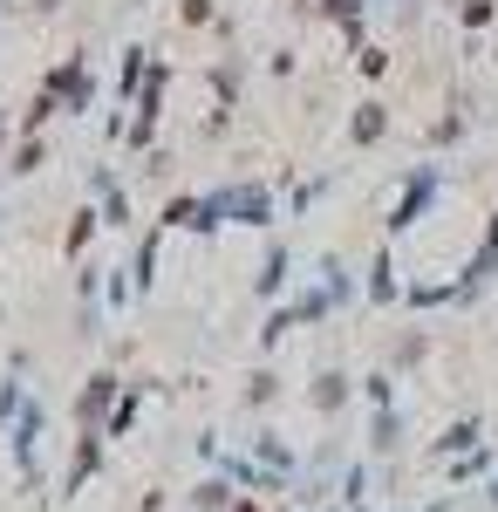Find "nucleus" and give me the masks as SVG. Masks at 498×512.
Here are the masks:
<instances>
[{
  "label": "nucleus",
  "instance_id": "1",
  "mask_svg": "<svg viewBox=\"0 0 498 512\" xmlns=\"http://www.w3.org/2000/svg\"><path fill=\"white\" fill-rule=\"evenodd\" d=\"M437 192H444V171H437V164H410V171H403V185H396V205L383 212V233L389 239H410L423 219H430Z\"/></svg>",
  "mask_w": 498,
  "mask_h": 512
},
{
  "label": "nucleus",
  "instance_id": "2",
  "mask_svg": "<svg viewBox=\"0 0 498 512\" xmlns=\"http://www.w3.org/2000/svg\"><path fill=\"white\" fill-rule=\"evenodd\" d=\"M35 89L62 103V117H89V110H96V76H89V48H69L62 62H48V76H41Z\"/></svg>",
  "mask_w": 498,
  "mask_h": 512
},
{
  "label": "nucleus",
  "instance_id": "3",
  "mask_svg": "<svg viewBox=\"0 0 498 512\" xmlns=\"http://www.w3.org/2000/svg\"><path fill=\"white\" fill-rule=\"evenodd\" d=\"M219 198H226V226H246V233H267L280 219V198L267 178H232V185H219Z\"/></svg>",
  "mask_w": 498,
  "mask_h": 512
},
{
  "label": "nucleus",
  "instance_id": "4",
  "mask_svg": "<svg viewBox=\"0 0 498 512\" xmlns=\"http://www.w3.org/2000/svg\"><path fill=\"white\" fill-rule=\"evenodd\" d=\"M492 280H498V212H485V239H478V246L464 253L458 280H451V287H458V308H478Z\"/></svg>",
  "mask_w": 498,
  "mask_h": 512
},
{
  "label": "nucleus",
  "instance_id": "5",
  "mask_svg": "<svg viewBox=\"0 0 498 512\" xmlns=\"http://www.w3.org/2000/svg\"><path fill=\"white\" fill-rule=\"evenodd\" d=\"M116 396H123V376H116V362H103V369H89L76 390V431H96L103 437V424H110Z\"/></svg>",
  "mask_w": 498,
  "mask_h": 512
},
{
  "label": "nucleus",
  "instance_id": "6",
  "mask_svg": "<svg viewBox=\"0 0 498 512\" xmlns=\"http://www.w3.org/2000/svg\"><path fill=\"white\" fill-rule=\"evenodd\" d=\"M389 130H396V110H389L383 96H362V103L348 110V144H355V151H376Z\"/></svg>",
  "mask_w": 498,
  "mask_h": 512
},
{
  "label": "nucleus",
  "instance_id": "7",
  "mask_svg": "<svg viewBox=\"0 0 498 512\" xmlns=\"http://www.w3.org/2000/svg\"><path fill=\"white\" fill-rule=\"evenodd\" d=\"M464 137H471V96L451 89V103L423 123V144H430V151H451V144H464Z\"/></svg>",
  "mask_w": 498,
  "mask_h": 512
},
{
  "label": "nucleus",
  "instance_id": "8",
  "mask_svg": "<svg viewBox=\"0 0 498 512\" xmlns=\"http://www.w3.org/2000/svg\"><path fill=\"white\" fill-rule=\"evenodd\" d=\"M362 301L369 308H403V280H396V253L389 246H376L369 267H362Z\"/></svg>",
  "mask_w": 498,
  "mask_h": 512
},
{
  "label": "nucleus",
  "instance_id": "9",
  "mask_svg": "<svg viewBox=\"0 0 498 512\" xmlns=\"http://www.w3.org/2000/svg\"><path fill=\"white\" fill-rule=\"evenodd\" d=\"M287 280H294V246H287V239H267V253H260V267H253V294H260V301H280Z\"/></svg>",
  "mask_w": 498,
  "mask_h": 512
},
{
  "label": "nucleus",
  "instance_id": "10",
  "mask_svg": "<svg viewBox=\"0 0 498 512\" xmlns=\"http://www.w3.org/2000/svg\"><path fill=\"white\" fill-rule=\"evenodd\" d=\"M157 260H164V226H144L137 246H130V287H137V301L157 294Z\"/></svg>",
  "mask_w": 498,
  "mask_h": 512
},
{
  "label": "nucleus",
  "instance_id": "11",
  "mask_svg": "<svg viewBox=\"0 0 498 512\" xmlns=\"http://www.w3.org/2000/svg\"><path fill=\"white\" fill-rule=\"evenodd\" d=\"M205 89H212V103H219V110H239V96H246V55H239V48L212 55V76H205Z\"/></svg>",
  "mask_w": 498,
  "mask_h": 512
},
{
  "label": "nucleus",
  "instance_id": "12",
  "mask_svg": "<svg viewBox=\"0 0 498 512\" xmlns=\"http://www.w3.org/2000/svg\"><path fill=\"white\" fill-rule=\"evenodd\" d=\"M348 396H355V376H348V369H335V362H328V369H314V383H307V403H314L321 417H342Z\"/></svg>",
  "mask_w": 498,
  "mask_h": 512
},
{
  "label": "nucleus",
  "instance_id": "13",
  "mask_svg": "<svg viewBox=\"0 0 498 512\" xmlns=\"http://www.w3.org/2000/svg\"><path fill=\"white\" fill-rule=\"evenodd\" d=\"M314 14H321V21L348 41V48H362V41H369V0H321Z\"/></svg>",
  "mask_w": 498,
  "mask_h": 512
},
{
  "label": "nucleus",
  "instance_id": "14",
  "mask_svg": "<svg viewBox=\"0 0 498 512\" xmlns=\"http://www.w3.org/2000/svg\"><path fill=\"white\" fill-rule=\"evenodd\" d=\"M423 355H430V328H396L383 349V369L389 376H410V369H423Z\"/></svg>",
  "mask_w": 498,
  "mask_h": 512
},
{
  "label": "nucleus",
  "instance_id": "15",
  "mask_svg": "<svg viewBox=\"0 0 498 512\" xmlns=\"http://www.w3.org/2000/svg\"><path fill=\"white\" fill-rule=\"evenodd\" d=\"M314 274H321V287H328V301H335V315H342V308H355V294H362V280L348 274V260L335 253V246H328V253L314 260Z\"/></svg>",
  "mask_w": 498,
  "mask_h": 512
},
{
  "label": "nucleus",
  "instance_id": "16",
  "mask_svg": "<svg viewBox=\"0 0 498 512\" xmlns=\"http://www.w3.org/2000/svg\"><path fill=\"white\" fill-rule=\"evenodd\" d=\"M96 233H103V212H96V198H89V205L69 212V226H62V253H69V260H89Z\"/></svg>",
  "mask_w": 498,
  "mask_h": 512
},
{
  "label": "nucleus",
  "instance_id": "17",
  "mask_svg": "<svg viewBox=\"0 0 498 512\" xmlns=\"http://www.w3.org/2000/svg\"><path fill=\"white\" fill-rule=\"evenodd\" d=\"M144 76H151V48H137V41H130V48H123V62H116V103H123V110H130V103H137V89H144Z\"/></svg>",
  "mask_w": 498,
  "mask_h": 512
},
{
  "label": "nucleus",
  "instance_id": "18",
  "mask_svg": "<svg viewBox=\"0 0 498 512\" xmlns=\"http://www.w3.org/2000/svg\"><path fill=\"white\" fill-rule=\"evenodd\" d=\"M403 431H410V424H403L396 403H389V410H369V451H376V458H396V451H403Z\"/></svg>",
  "mask_w": 498,
  "mask_h": 512
},
{
  "label": "nucleus",
  "instance_id": "19",
  "mask_svg": "<svg viewBox=\"0 0 498 512\" xmlns=\"http://www.w3.org/2000/svg\"><path fill=\"white\" fill-rule=\"evenodd\" d=\"M403 308L430 315V308H458V287L451 280H403Z\"/></svg>",
  "mask_w": 498,
  "mask_h": 512
},
{
  "label": "nucleus",
  "instance_id": "20",
  "mask_svg": "<svg viewBox=\"0 0 498 512\" xmlns=\"http://www.w3.org/2000/svg\"><path fill=\"white\" fill-rule=\"evenodd\" d=\"M478 431H485L478 417H458L451 431H444L437 444H430V458H464V451H478Z\"/></svg>",
  "mask_w": 498,
  "mask_h": 512
},
{
  "label": "nucleus",
  "instance_id": "21",
  "mask_svg": "<svg viewBox=\"0 0 498 512\" xmlns=\"http://www.w3.org/2000/svg\"><path fill=\"white\" fill-rule=\"evenodd\" d=\"M280 383H287V376H280L273 362H260V369L246 376V410H267V403H280Z\"/></svg>",
  "mask_w": 498,
  "mask_h": 512
},
{
  "label": "nucleus",
  "instance_id": "22",
  "mask_svg": "<svg viewBox=\"0 0 498 512\" xmlns=\"http://www.w3.org/2000/svg\"><path fill=\"white\" fill-rule=\"evenodd\" d=\"M96 212H103V233H130V192L116 178L110 192H96Z\"/></svg>",
  "mask_w": 498,
  "mask_h": 512
},
{
  "label": "nucleus",
  "instance_id": "23",
  "mask_svg": "<svg viewBox=\"0 0 498 512\" xmlns=\"http://www.w3.org/2000/svg\"><path fill=\"white\" fill-rule=\"evenodd\" d=\"M157 226H164V233H192V226H198V192H178V198H164V212H157Z\"/></svg>",
  "mask_w": 498,
  "mask_h": 512
},
{
  "label": "nucleus",
  "instance_id": "24",
  "mask_svg": "<svg viewBox=\"0 0 498 512\" xmlns=\"http://www.w3.org/2000/svg\"><path fill=\"white\" fill-rule=\"evenodd\" d=\"M41 164H48V137H21V144L7 151V171H14V178H35Z\"/></svg>",
  "mask_w": 498,
  "mask_h": 512
},
{
  "label": "nucleus",
  "instance_id": "25",
  "mask_svg": "<svg viewBox=\"0 0 498 512\" xmlns=\"http://www.w3.org/2000/svg\"><path fill=\"white\" fill-rule=\"evenodd\" d=\"M294 315H301V328H314V321H328V315H335V301H328V287H321V280L294 294Z\"/></svg>",
  "mask_w": 498,
  "mask_h": 512
},
{
  "label": "nucleus",
  "instance_id": "26",
  "mask_svg": "<svg viewBox=\"0 0 498 512\" xmlns=\"http://www.w3.org/2000/svg\"><path fill=\"white\" fill-rule=\"evenodd\" d=\"M294 328H301V315H294V301H287V308H273L267 321H260V349H280V342H287V335H294Z\"/></svg>",
  "mask_w": 498,
  "mask_h": 512
},
{
  "label": "nucleus",
  "instance_id": "27",
  "mask_svg": "<svg viewBox=\"0 0 498 512\" xmlns=\"http://www.w3.org/2000/svg\"><path fill=\"white\" fill-rule=\"evenodd\" d=\"M328 185H335V178H301V185H287V212H294V219H307V212L328 198Z\"/></svg>",
  "mask_w": 498,
  "mask_h": 512
},
{
  "label": "nucleus",
  "instance_id": "28",
  "mask_svg": "<svg viewBox=\"0 0 498 512\" xmlns=\"http://www.w3.org/2000/svg\"><path fill=\"white\" fill-rule=\"evenodd\" d=\"M130 301H137V287H130V267H110V274H103V308H110V315H123Z\"/></svg>",
  "mask_w": 498,
  "mask_h": 512
},
{
  "label": "nucleus",
  "instance_id": "29",
  "mask_svg": "<svg viewBox=\"0 0 498 512\" xmlns=\"http://www.w3.org/2000/svg\"><path fill=\"white\" fill-rule=\"evenodd\" d=\"M355 390L369 396V410H389L396 403V376L389 369H369V376H355Z\"/></svg>",
  "mask_w": 498,
  "mask_h": 512
},
{
  "label": "nucleus",
  "instance_id": "30",
  "mask_svg": "<svg viewBox=\"0 0 498 512\" xmlns=\"http://www.w3.org/2000/svg\"><path fill=\"white\" fill-rule=\"evenodd\" d=\"M137 171H144L151 185H171V178H178V158H171V144H151V151L137 158Z\"/></svg>",
  "mask_w": 498,
  "mask_h": 512
},
{
  "label": "nucleus",
  "instance_id": "31",
  "mask_svg": "<svg viewBox=\"0 0 498 512\" xmlns=\"http://www.w3.org/2000/svg\"><path fill=\"white\" fill-rule=\"evenodd\" d=\"M458 28H464V35H485V28H498V0H464V7H458Z\"/></svg>",
  "mask_w": 498,
  "mask_h": 512
},
{
  "label": "nucleus",
  "instance_id": "32",
  "mask_svg": "<svg viewBox=\"0 0 498 512\" xmlns=\"http://www.w3.org/2000/svg\"><path fill=\"white\" fill-rule=\"evenodd\" d=\"M253 458H260V465H267V472L273 478H287V472H294V451H287V444H280V437H260V444H253Z\"/></svg>",
  "mask_w": 498,
  "mask_h": 512
},
{
  "label": "nucleus",
  "instance_id": "33",
  "mask_svg": "<svg viewBox=\"0 0 498 512\" xmlns=\"http://www.w3.org/2000/svg\"><path fill=\"white\" fill-rule=\"evenodd\" d=\"M355 69H362V82H383L389 76V48L383 41H362V48H355Z\"/></svg>",
  "mask_w": 498,
  "mask_h": 512
},
{
  "label": "nucleus",
  "instance_id": "34",
  "mask_svg": "<svg viewBox=\"0 0 498 512\" xmlns=\"http://www.w3.org/2000/svg\"><path fill=\"white\" fill-rule=\"evenodd\" d=\"M192 506L198 512H226L232 506V485H226V478H205V485L192 492Z\"/></svg>",
  "mask_w": 498,
  "mask_h": 512
},
{
  "label": "nucleus",
  "instance_id": "35",
  "mask_svg": "<svg viewBox=\"0 0 498 512\" xmlns=\"http://www.w3.org/2000/svg\"><path fill=\"white\" fill-rule=\"evenodd\" d=\"M76 342H96L103 335V301H76V328H69Z\"/></svg>",
  "mask_w": 498,
  "mask_h": 512
},
{
  "label": "nucleus",
  "instance_id": "36",
  "mask_svg": "<svg viewBox=\"0 0 498 512\" xmlns=\"http://www.w3.org/2000/svg\"><path fill=\"white\" fill-rule=\"evenodd\" d=\"M198 137H205V144H226V137H232V110H219V103H212V110L198 117Z\"/></svg>",
  "mask_w": 498,
  "mask_h": 512
},
{
  "label": "nucleus",
  "instance_id": "37",
  "mask_svg": "<svg viewBox=\"0 0 498 512\" xmlns=\"http://www.w3.org/2000/svg\"><path fill=\"white\" fill-rule=\"evenodd\" d=\"M21 403H28L21 376H0V424H14V417H21Z\"/></svg>",
  "mask_w": 498,
  "mask_h": 512
},
{
  "label": "nucleus",
  "instance_id": "38",
  "mask_svg": "<svg viewBox=\"0 0 498 512\" xmlns=\"http://www.w3.org/2000/svg\"><path fill=\"white\" fill-rule=\"evenodd\" d=\"M212 14H219V0H178V21L185 28H212Z\"/></svg>",
  "mask_w": 498,
  "mask_h": 512
},
{
  "label": "nucleus",
  "instance_id": "39",
  "mask_svg": "<svg viewBox=\"0 0 498 512\" xmlns=\"http://www.w3.org/2000/svg\"><path fill=\"white\" fill-rule=\"evenodd\" d=\"M389 14H396V35H417L423 28V0H396Z\"/></svg>",
  "mask_w": 498,
  "mask_h": 512
},
{
  "label": "nucleus",
  "instance_id": "40",
  "mask_svg": "<svg viewBox=\"0 0 498 512\" xmlns=\"http://www.w3.org/2000/svg\"><path fill=\"white\" fill-rule=\"evenodd\" d=\"M294 69H301V48H273V55H267V76H280V82H287Z\"/></svg>",
  "mask_w": 498,
  "mask_h": 512
},
{
  "label": "nucleus",
  "instance_id": "41",
  "mask_svg": "<svg viewBox=\"0 0 498 512\" xmlns=\"http://www.w3.org/2000/svg\"><path fill=\"white\" fill-rule=\"evenodd\" d=\"M130 137V117H123V103L116 110H103V144H123Z\"/></svg>",
  "mask_w": 498,
  "mask_h": 512
},
{
  "label": "nucleus",
  "instance_id": "42",
  "mask_svg": "<svg viewBox=\"0 0 498 512\" xmlns=\"http://www.w3.org/2000/svg\"><path fill=\"white\" fill-rule=\"evenodd\" d=\"M212 41L232 48V41H239V21H232V14H212Z\"/></svg>",
  "mask_w": 498,
  "mask_h": 512
},
{
  "label": "nucleus",
  "instance_id": "43",
  "mask_svg": "<svg viewBox=\"0 0 498 512\" xmlns=\"http://www.w3.org/2000/svg\"><path fill=\"white\" fill-rule=\"evenodd\" d=\"M110 185H116V164H89V198L110 192Z\"/></svg>",
  "mask_w": 498,
  "mask_h": 512
},
{
  "label": "nucleus",
  "instance_id": "44",
  "mask_svg": "<svg viewBox=\"0 0 498 512\" xmlns=\"http://www.w3.org/2000/svg\"><path fill=\"white\" fill-rule=\"evenodd\" d=\"M335 465H342V451H335V444H321V451H314V478H328Z\"/></svg>",
  "mask_w": 498,
  "mask_h": 512
},
{
  "label": "nucleus",
  "instance_id": "45",
  "mask_svg": "<svg viewBox=\"0 0 498 512\" xmlns=\"http://www.w3.org/2000/svg\"><path fill=\"white\" fill-rule=\"evenodd\" d=\"M362 485H369V472H362V465H348V472H342V492H348V499H362Z\"/></svg>",
  "mask_w": 498,
  "mask_h": 512
},
{
  "label": "nucleus",
  "instance_id": "46",
  "mask_svg": "<svg viewBox=\"0 0 498 512\" xmlns=\"http://www.w3.org/2000/svg\"><path fill=\"white\" fill-rule=\"evenodd\" d=\"M28 7H35L41 21H48V14H62V7H69V0H28Z\"/></svg>",
  "mask_w": 498,
  "mask_h": 512
},
{
  "label": "nucleus",
  "instance_id": "47",
  "mask_svg": "<svg viewBox=\"0 0 498 512\" xmlns=\"http://www.w3.org/2000/svg\"><path fill=\"white\" fill-rule=\"evenodd\" d=\"M7 137H14V123H7V110H0V158H7Z\"/></svg>",
  "mask_w": 498,
  "mask_h": 512
},
{
  "label": "nucleus",
  "instance_id": "48",
  "mask_svg": "<svg viewBox=\"0 0 498 512\" xmlns=\"http://www.w3.org/2000/svg\"><path fill=\"white\" fill-rule=\"evenodd\" d=\"M294 7H301V14H314V7H321V0H294Z\"/></svg>",
  "mask_w": 498,
  "mask_h": 512
},
{
  "label": "nucleus",
  "instance_id": "49",
  "mask_svg": "<svg viewBox=\"0 0 498 512\" xmlns=\"http://www.w3.org/2000/svg\"><path fill=\"white\" fill-rule=\"evenodd\" d=\"M492 69H498V35H492Z\"/></svg>",
  "mask_w": 498,
  "mask_h": 512
},
{
  "label": "nucleus",
  "instance_id": "50",
  "mask_svg": "<svg viewBox=\"0 0 498 512\" xmlns=\"http://www.w3.org/2000/svg\"><path fill=\"white\" fill-rule=\"evenodd\" d=\"M369 7H396V0H369Z\"/></svg>",
  "mask_w": 498,
  "mask_h": 512
},
{
  "label": "nucleus",
  "instance_id": "51",
  "mask_svg": "<svg viewBox=\"0 0 498 512\" xmlns=\"http://www.w3.org/2000/svg\"><path fill=\"white\" fill-rule=\"evenodd\" d=\"M0 328H7V301H0Z\"/></svg>",
  "mask_w": 498,
  "mask_h": 512
},
{
  "label": "nucleus",
  "instance_id": "52",
  "mask_svg": "<svg viewBox=\"0 0 498 512\" xmlns=\"http://www.w3.org/2000/svg\"><path fill=\"white\" fill-rule=\"evenodd\" d=\"M444 7H451V14H458V7H464V0H444Z\"/></svg>",
  "mask_w": 498,
  "mask_h": 512
},
{
  "label": "nucleus",
  "instance_id": "53",
  "mask_svg": "<svg viewBox=\"0 0 498 512\" xmlns=\"http://www.w3.org/2000/svg\"><path fill=\"white\" fill-rule=\"evenodd\" d=\"M232 512H260V506H232Z\"/></svg>",
  "mask_w": 498,
  "mask_h": 512
},
{
  "label": "nucleus",
  "instance_id": "54",
  "mask_svg": "<svg viewBox=\"0 0 498 512\" xmlns=\"http://www.w3.org/2000/svg\"><path fill=\"white\" fill-rule=\"evenodd\" d=\"M492 499H498V485H492Z\"/></svg>",
  "mask_w": 498,
  "mask_h": 512
},
{
  "label": "nucleus",
  "instance_id": "55",
  "mask_svg": "<svg viewBox=\"0 0 498 512\" xmlns=\"http://www.w3.org/2000/svg\"><path fill=\"white\" fill-rule=\"evenodd\" d=\"M0 14H7V7H0Z\"/></svg>",
  "mask_w": 498,
  "mask_h": 512
}]
</instances>
